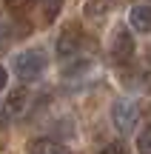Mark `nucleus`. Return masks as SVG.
Listing matches in <instances>:
<instances>
[{"label": "nucleus", "instance_id": "1", "mask_svg": "<svg viewBox=\"0 0 151 154\" xmlns=\"http://www.w3.org/2000/svg\"><path fill=\"white\" fill-rule=\"evenodd\" d=\"M46 66H49V57L43 49H23L11 57V69L23 83H37L46 74Z\"/></svg>", "mask_w": 151, "mask_h": 154}, {"label": "nucleus", "instance_id": "2", "mask_svg": "<svg viewBox=\"0 0 151 154\" xmlns=\"http://www.w3.org/2000/svg\"><path fill=\"white\" fill-rule=\"evenodd\" d=\"M57 57H60L63 63L80 60V57H91L89 54V37H86L77 26L66 29V32L57 37Z\"/></svg>", "mask_w": 151, "mask_h": 154}, {"label": "nucleus", "instance_id": "3", "mask_svg": "<svg viewBox=\"0 0 151 154\" xmlns=\"http://www.w3.org/2000/svg\"><path fill=\"white\" fill-rule=\"evenodd\" d=\"M137 120H140V106L131 97H117L111 103V123L120 134H131L137 128Z\"/></svg>", "mask_w": 151, "mask_h": 154}, {"label": "nucleus", "instance_id": "4", "mask_svg": "<svg viewBox=\"0 0 151 154\" xmlns=\"http://www.w3.org/2000/svg\"><path fill=\"white\" fill-rule=\"evenodd\" d=\"M134 51H137V46H134L131 29L128 26H114L111 37H108V54H111V60L120 63V66H125V63H131Z\"/></svg>", "mask_w": 151, "mask_h": 154}, {"label": "nucleus", "instance_id": "5", "mask_svg": "<svg viewBox=\"0 0 151 154\" xmlns=\"http://www.w3.org/2000/svg\"><path fill=\"white\" fill-rule=\"evenodd\" d=\"M128 26L137 34H151V3H137L128 11Z\"/></svg>", "mask_w": 151, "mask_h": 154}, {"label": "nucleus", "instance_id": "6", "mask_svg": "<svg viewBox=\"0 0 151 154\" xmlns=\"http://www.w3.org/2000/svg\"><path fill=\"white\" fill-rule=\"evenodd\" d=\"M26 151L29 154H71L63 143H57V140H51V137H34V140H29Z\"/></svg>", "mask_w": 151, "mask_h": 154}, {"label": "nucleus", "instance_id": "7", "mask_svg": "<svg viewBox=\"0 0 151 154\" xmlns=\"http://www.w3.org/2000/svg\"><path fill=\"white\" fill-rule=\"evenodd\" d=\"M117 9V0H86V17L89 20H103Z\"/></svg>", "mask_w": 151, "mask_h": 154}, {"label": "nucleus", "instance_id": "8", "mask_svg": "<svg viewBox=\"0 0 151 154\" xmlns=\"http://www.w3.org/2000/svg\"><path fill=\"white\" fill-rule=\"evenodd\" d=\"M23 106H26V88H14L9 94V100H6V111L17 114V111H23Z\"/></svg>", "mask_w": 151, "mask_h": 154}, {"label": "nucleus", "instance_id": "9", "mask_svg": "<svg viewBox=\"0 0 151 154\" xmlns=\"http://www.w3.org/2000/svg\"><path fill=\"white\" fill-rule=\"evenodd\" d=\"M63 9V0H40V11H43V20L46 23H54L57 14Z\"/></svg>", "mask_w": 151, "mask_h": 154}, {"label": "nucleus", "instance_id": "10", "mask_svg": "<svg viewBox=\"0 0 151 154\" xmlns=\"http://www.w3.org/2000/svg\"><path fill=\"white\" fill-rule=\"evenodd\" d=\"M137 151L140 154H151V123L137 134Z\"/></svg>", "mask_w": 151, "mask_h": 154}, {"label": "nucleus", "instance_id": "11", "mask_svg": "<svg viewBox=\"0 0 151 154\" xmlns=\"http://www.w3.org/2000/svg\"><path fill=\"white\" fill-rule=\"evenodd\" d=\"M29 3H32V0H6V9H9L11 14H23V11L29 9Z\"/></svg>", "mask_w": 151, "mask_h": 154}, {"label": "nucleus", "instance_id": "12", "mask_svg": "<svg viewBox=\"0 0 151 154\" xmlns=\"http://www.w3.org/2000/svg\"><path fill=\"white\" fill-rule=\"evenodd\" d=\"M100 154H128V149H125L123 143H108V146H103Z\"/></svg>", "mask_w": 151, "mask_h": 154}, {"label": "nucleus", "instance_id": "13", "mask_svg": "<svg viewBox=\"0 0 151 154\" xmlns=\"http://www.w3.org/2000/svg\"><path fill=\"white\" fill-rule=\"evenodd\" d=\"M9 43V29H6V23H0V49Z\"/></svg>", "mask_w": 151, "mask_h": 154}, {"label": "nucleus", "instance_id": "14", "mask_svg": "<svg viewBox=\"0 0 151 154\" xmlns=\"http://www.w3.org/2000/svg\"><path fill=\"white\" fill-rule=\"evenodd\" d=\"M6 83H9V72H6V66L0 63V88H6Z\"/></svg>", "mask_w": 151, "mask_h": 154}]
</instances>
